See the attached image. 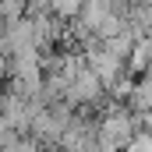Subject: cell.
Instances as JSON below:
<instances>
[{
	"instance_id": "7a4b0ae2",
	"label": "cell",
	"mask_w": 152,
	"mask_h": 152,
	"mask_svg": "<svg viewBox=\"0 0 152 152\" xmlns=\"http://www.w3.org/2000/svg\"><path fill=\"white\" fill-rule=\"evenodd\" d=\"M145 36H149V39H152V25H149V32H145Z\"/></svg>"
},
{
	"instance_id": "6da1fadb",
	"label": "cell",
	"mask_w": 152,
	"mask_h": 152,
	"mask_svg": "<svg viewBox=\"0 0 152 152\" xmlns=\"http://www.w3.org/2000/svg\"><path fill=\"white\" fill-rule=\"evenodd\" d=\"M88 67L99 75L103 88H117V81H120V75H124L127 60H120V57L110 53L106 46H96V50H88Z\"/></svg>"
}]
</instances>
